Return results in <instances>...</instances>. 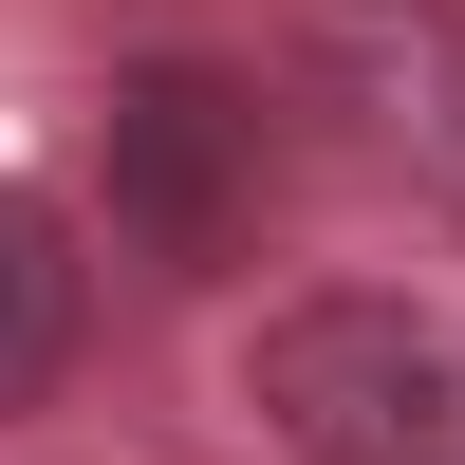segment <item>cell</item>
I'll return each mask as SVG.
<instances>
[{"instance_id":"cell-4","label":"cell","mask_w":465,"mask_h":465,"mask_svg":"<svg viewBox=\"0 0 465 465\" xmlns=\"http://www.w3.org/2000/svg\"><path fill=\"white\" fill-rule=\"evenodd\" d=\"M74 317H94V261L37 186H0V410H37L74 372Z\"/></svg>"},{"instance_id":"cell-1","label":"cell","mask_w":465,"mask_h":465,"mask_svg":"<svg viewBox=\"0 0 465 465\" xmlns=\"http://www.w3.org/2000/svg\"><path fill=\"white\" fill-rule=\"evenodd\" d=\"M242 410L280 429L298 465H465V317L429 298H280L242 335Z\"/></svg>"},{"instance_id":"cell-2","label":"cell","mask_w":465,"mask_h":465,"mask_svg":"<svg viewBox=\"0 0 465 465\" xmlns=\"http://www.w3.org/2000/svg\"><path fill=\"white\" fill-rule=\"evenodd\" d=\"M261 186V112L223 94V74H131L112 94V223H131L149 261H205L223 223H242Z\"/></svg>"},{"instance_id":"cell-3","label":"cell","mask_w":465,"mask_h":465,"mask_svg":"<svg viewBox=\"0 0 465 465\" xmlns=\"http://www.w3.org/2000/svg\"><path fill=\"white\" fill-rule=\"evenodd\" d=\"M317 56L354 74V112L391 149H465V19L447 0H317Z\"/></svg>"}]
</instances>
